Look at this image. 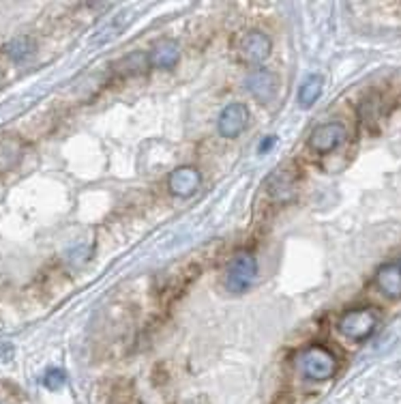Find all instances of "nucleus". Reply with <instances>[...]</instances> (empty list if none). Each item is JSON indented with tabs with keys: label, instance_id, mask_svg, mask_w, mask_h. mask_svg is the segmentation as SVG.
Listing matches in <instances>:
<instances>
[{
	"label": "nucleus",
	"instance_id": "f257e3e1",
	"mask_svg": "<svg viewBox=\"0 0 401 404\" xmlns=\"http://www.w3.org/2000/svg\"><path fill=\"white\" fill-rule=\"evenodd\" d=\"M296 368L311 381H326L337 372V357L322 344H311L296 355Z\"/></svg>",
	"mask_w": 401,
	"mask_h": 404
},
{
	"label": "nucleus",
	"instance_id": "f03ea898",
	"mask_svg": "<svg viewBox=\"0 0 401 404\" xmlns=\"http://www.w3.org/2000/svg\"><path fill=\"white\" fill-rule=\"evenodd\" d=\"M257 273V260L251 252H238L226 271V288L232 295H243L247 293Z\"/></svg>",
	"mask_w": 401,
	"mask_h": 404
},
{
	"label": "nucleus",
	"instance_id": "7ed1b4c3",
	"mask_svg": "<svg viewBox=\"0 0 401 404\" xmlns=\"http://www.w3.org/2000/svg\"><path fill=\"white\" fill-rule=\"evenodd\" d=\"M337 327L346 338H350L354 342H363L375 331L378 314L371 310V307H356V310L344 312V316L339 318Z\"/></svg>",
	"mask_w": 401,
	"mask_h": 404
},
{
	"label": "nucleus",
	"instance_id": "20e7f679",
	"mask_svg": "<svg viewBox=\"0 0 401 404\" xmlns=\"http://www.w3.org/2000/svg\"><path fill=\"white\" fill-rule=\"evenodd\" d=\"M271 39L266 32L251 30L243 35V39L238 41V59L245 65H260L268 59L271 54Z\"/></svg>",
	"mask_w": 401,
	"mask_h": 404
},
{
	"label": "nucleus",
	"instance_id": "39448f33",
	"mask_svg": "<svg viewBox=\"0 0 401 404\" xmlns=\"http://www.w3.org/2000/svg\"><path fill=\"white\" fill-rule=\"evenodd\" d=\"M249 125V110L245 104H230L219 114V133L224 138H236L240 136Z\"/></svg>",
	"mask_w": 401,
	"mask_h": 404
},
{
	"label": "nucleus",
	"instance_id": "423d86ee",
	"mask_svg": "<svg viewBox=\"0 0 401 404\" xmlns=\"http://www.w3.org/2000/svg\"><path fill=\"white\" fill-rule=\"evenodd\" d=\"M247 90L255 97V102L260 104H268L275 99V95H277V86H279V80H277V75L264 67H257L253 69L249 75H247Z\"/></svg>",
	"mask_w": 401,
	"mask_h": 404
},
{
	"label": "nucleus",
	"instance_id": "0eeeda50",
	"mask_svg": "<svg viewBox=\"0 0 401 404\" xmlns=\"http://www.w3.org/2000/svg\"><path fill=\"white\" fill-rule=\"evenodd\" d=\"M199 183H202V177L193 166H180L176 170L170 172L168 177V189L170 194L176 198H189L199 189Z\"/></svg>",
	"mask_w": 401,
	"mask_h": 404
},
{
	"label": "nucleus",
	"instance_id": "6e6552de",
	"mask_svg": "<svg viewBox=\"0 0 401 404\" xmlns=\"http://www.w3.org/2000/svg\"><path fill=\"white\" fill-rule=\"evenodd\" d=\"M346 140V127L342 123H324L320 125L311 131L309 136V146L315 151V153H331L335 151L339 144Z\"/></svg>",
	"mask_w": 401,
	"mask_h": 404
},
{
	"label": "nucleus",
	"instance_id": "1a4fd4ad",
	"mask_svg": "<svg viewBox=\"0 0 401 404\" xmlns=\"http://www.w3.org/2000/svg\"><path fill=\"white\" fill-rule=\"evenodd\" d=\"M148 61L153 67L157 69H172L178 65L180 61V46L172 39H164V41H159L150 54H148Z\"/></svg>",
	"mask_w": 401,
	"mask_h": 404
},
{
	"label": "nucleus",
	"instance_id": "9d476101",
	"mask_svg": "<svg viewBox=\"0 0 401 404\" xmlns=\"http://www.w3.org/2000/svg\"><path fill=\"white\" fill-rule=\"evenodd\" d=\"M375 284L389 299H401V269L399 264H384L378 269Z\"/></svg>",
	"mask_w": 401,
	"mask_h": 404
},
{
	"label": "nucleus",
	"instance_id": "9b49d317",
	"mask_svg": "<svg viewBox=\"0 0 401 404\" xmlns=\"http://www.w3.org/2000/svg\"><path fill=\"white\" fill-rule=\"evenodd\" d=\"M22 153H24L22 140L7 138L0 142V172H7L13 166H17V162L22 160Z\"/></svg>",
	"mask_w": 401,
	"mask_h": 404
},
{
	"label": "nucleus",
	"instance_id": "f8f14e48",
	"mask_svg": "<svg viewBox=\"0 0 401 404\" xmlns=\"http://www.w3.org/2000/svg\"><path fill=\"white\" fill-rule=\"evenodd\" d=\"M5 54L9 56V59L13 63H24L26 59H30V56L35 54V41L30 39V37H15V39H11L7 46H5Z\"/></svg>",
	"mask_w": 401,
	"mask_h": 404
},
{
	"label": "nucleus",
	"instance_id": "ddd939ff",
	"mask_svg": "<svg viewBox=\"0 0 401 404\" xmlns=\"http://www.w3.org/2000/svg\"><path fill=\"white\" fill-rule=\"evenodd\" d=\"M320 95H322V78H320V75H309L298 88L300 108H311L320 99Z\"/></svg>",
	"mask_w": 401,
	"mask_h": 404
},
{
	"label": "nucleus",
	"instance_id": "4468645a",
	"mask_svg": "<svg viewBox=\"0 0 401 404\" xmlns=\"http://www.w3.org/2000/svg\"><path fill=\"white\" fill-rule=\"evenodd\" d=\"M148 65H150L148 54H144V52H133V54L125 56L123 61H118L116 71L120 75H137V73H144L148 69Z\"/></svg>",
	"mask_w": 401,
	"mask_h": 404
},
{
	"label": "nucleus",
	"instance_id": "2eb2a0df",
	"mask_svg": "<svg viewBox=\"0 0 401 404\" xmlns=\"http://www.w3.org/2000/svg\"><path fill=\"white\" fill-rule=\"evenodd\" d=\"M65 381H67V374L60 370V368H50L46 374H43V378H41V383L46 385V387L50 389V392H56V389H60L65 385Z\"/></svg>",
	"mask_w": 401,
	"mask_h": 404
},
{
	"label": "nucleus",
	"instance_id": "dca6fc26",
	"mask_svg": "<svg viewBox=\"0 0 401 404\" xmlns=\"http://www.w3.org/2000/svg\"><path fill=\"white\" fill-rule=\"evenodd\" d=\"M275 142H277V138L275 136H268V138H264L262 142H260V153H266V151H271L273 146H275Z\"/></svg>",
	"mask_w": 401,
	"mask_h": 404
},
{
	"label": "nucleus",
	"instance_id": "f3484780",
	"mask_svg": "<svg viewBox=\"0 0 401 404\" xmlns=\"http://www.w3.org/2000/svg\"><path fill=\"white\" fill-rule=\"evenodd\" d=\"M0 404H5V402H3V400H0Z\"/></svg>",
	"mask_w": 401,
	"mask_h": 404
},
{
	"label": "nucleus",
	"instance_id": "a211bd4d",
	"mask_svg": "<svg viewBox=\"0 0 401 404\" xmlns=\"http://www.w3.org/2000/svg\"><path fill=\"white\" fill-rule=\"evenodd\" d=\"M399 269H401V262H399Z\"/></svg>",
	"mask_w": 401,
	"mask_h": 404
}]
</instances>
